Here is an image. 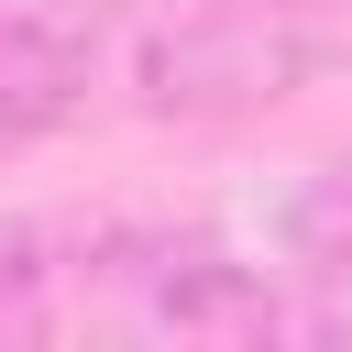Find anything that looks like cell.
<instances>
[{"instance_id":"obj_1","label":"cell","mask_w":352,"mask_h":352,"mask_svg":"<svg viewBox=\"0 0 352 352\" xmlns=\"http://www.w3.org/2000/svg\"><path fill=\"white\" fill-rule=\"evenodd\" d=\"M341 55H352V0H187L132 77L154 121H242L319 88Z\"/></svg>"},{"instance_id":"obj_2","label":"cell","mask_w":352,"mask_h":352,"mask_svg":"<svg viewBox=\"0 0 352 352\" xmlns=\"http://www.w3.org/2000/svg\"><path fill=\"white\" fill-rule=\"evenodd\" d=\"M132 0H0V154L55 143L110 77Z\"/></svg>"},{"instance_id":"obj_3","label":"cell","mask_w":352,"mask_h":352,"mask_svg":"<svg viewBox=\"0 0 352 352\" xmlns=\"http://www.w3.org/2000/svg\"><path fill=\"white\" fill-rule=\"evenodd\" d=\"M275 242H286V264H297V275H319V286H341V275H352V165H330V176H308V187L286 198V220H275Z\"/></svg>"}]
</instances>
